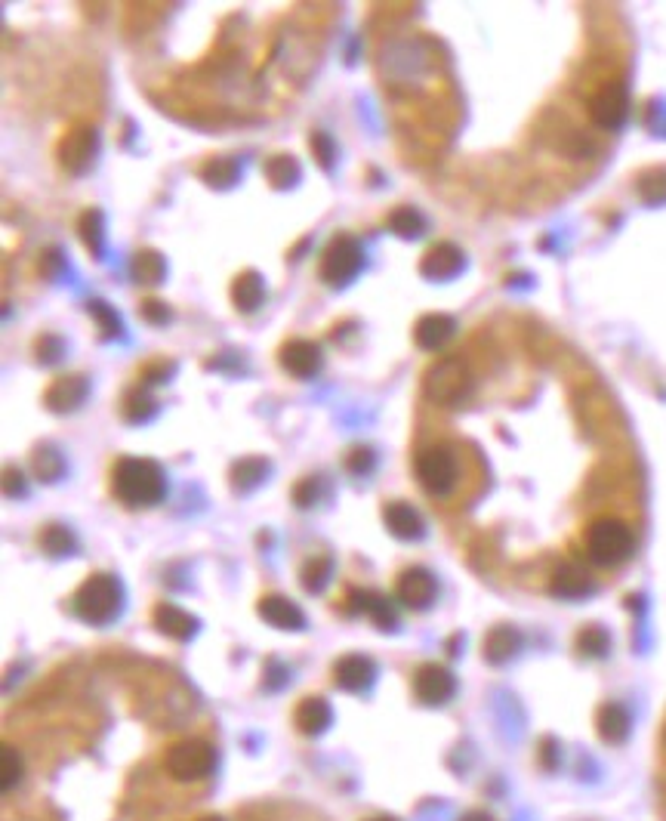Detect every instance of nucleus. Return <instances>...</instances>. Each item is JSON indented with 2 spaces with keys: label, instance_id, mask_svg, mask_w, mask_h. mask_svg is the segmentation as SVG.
Segmentation results:
<instances>
[{
  "label": "nucleus",
  "instance_id": "obj_1",
  "mask_svg": "<svg viewBox=\"0 0 666 821\" xmlns=\"http://www.w3.org/2000/svg\"><path fill=\"white\" fill-rule=\"evenodd\" d=\"M111 488H115V497L124 507L145 510L167 497V476L161 463L148 457H121L115 463V473H111Z\"/></svg>",
  "mask_w": 666,
  "mask_h": 821
},
{
  "label": "nucleus",
  "instance_id": "obj_2",
  "mask_svg": "<svg viewBox=\"0 0 666 821\" xmlns=\"http://www.w3.org/2000/svg\"><path fill=\"white\" fill-rule=\"evenodd\" d=\"M124 609V587L115 575H99L87 578L78 593H74V615H78L84 624H93V627H105L111 624Z\"/></svg>",
  "mask_w": 666,
  "mask_h": 821
},
{
  "label": "nucleus",
  "instance_id": "obj_3",
  "mask_svg": "<svg viewBox=\"0 0 666 821\" xmlns=\"http://www.w3.org/2000/svg\"><path fill=\"white\" fill-rule=\"evenodd\" d=\"M633 550H636V538L633 531H629V525L620 519H596L586 531V553L602 568L623 565L633 556Z\"/></svg>",
  "mask_w": 666,
  "mask_h": 821
},
{
  "label": "nucleus",
  "instance_id": "obj_4",
  "mask_svg": "<svg viewBox=\"0 0 666 821\" xmlns=\"http://www.w3.org/2000/svg\"><path fill=\"white\" fill-rule=\"evenodd\" d=\"M364 263V244L355 235H337L321 257V278L330 288H346L352 278L361 275Z\"/></svg>",
  "mask_w": 666,
  "mask_h": 821
},
{
  "label": "nucleus",
  "instance_id": "obj_5",
  "mask_svg": "<svg viewBox=\"0 0 666 821\" xmlns=\"http://www.w3.org/2000/svg\"><path fill=\"white\" fill-rule=\"evenodd\" d=\"M213 766H216V751L204 738L176 741V744H170V751L164 757V769L176 781H201L213 772Z\"/></svg>",
  "mask_w": 666,
  "mask_h": 821
},
{
  "label": "nucleus",
  "instance_id": "obj_6",
  "mask_svg": "<svg viewBox=\"0 0 666 821\" xmlns=\"http://www.w3.org/2000/svg\"><path fill=\"white\" fill-rule=\"evenodd\" d=\"M426 396L438 405H460L472 392V377L460 359H441L423 377Z\"/></svg>",
  "mask_w": 666,
  "mask_h": 821
},
{
  "label": "nucleus",
  "instance_id": "obj_7",
  "mask_svg": "<svg viewBox=\"0 0 666 821\" xmlns=\"http://www.w3.org/2000/svg\"><path fill=\"white\" fill-rule=\"evenodd\" d=\"M414 473H417V482L423 485L426 494L448 497L457 485V457H454L451 448H444V445L423 448L414 460Z\"/></svg>",
  "mask_w": 666,
  "mask_h": 821
},
{
  "label": "nucleus",
  "instance_id": "obj_8",
  "mask_svg": "<svg viewBox=\"0 0 666 821\" xmlns=\"http://www.w3.org/2000/svg\"><path fill=\"white\" fill-rule=\"evenodd\" d=\"M56 155H59L62 170H68L71 176L90 173L93 164H96V155H99V133H96V127L81 124V127L68 130L62 136V142H59Z\"/></svg>",
  "mask_w": 666,
  "mask_h": 821
},
{
  "label": "nucleus",
  "instance_id": "obj_9",
  "mask_svg": "<svg viewBox=\"0 0 666 821\" xmlns=\"http://www.w3.org/2000/svg\"><path fill=\"white\" fill-rule=\"evenodd\" d=\"M629 115V90L623 81H608L589 99V118L602 130H620Z\"/></svg>",
  "mask_w": 666,
  "mask_h": 821
},
{
  "label": "nucleus",
  "instance_id": "obj_10",
  "mask_svg": "<svg viewBox=\"0 0 666 821\" xmlns=\"http://www.w3.org/2000/svg\"><path fill=\"white\" fill-rule=\"evenodd\" d=\"M395 596L398 602L404 605V609H411V612H426L432 609V602L438 599V581L429 568L423 565H411V568H404L398 581H395Z\"/></svg>",
  "mask_w": 666,
  "mask_h": 821
},
{
  "label": "nucleus",
  "instance_id": "obj_11",
  "mask_svg": "<svg viewBox=\"0 0 666 821\" xmlns=\"http://www.w3.org/2000/svg\"><path fill=\"white\" fill-rule=\"evenodd\" d=\"M457 692V680L454 673L444 664H423L414 673V695L426 704V707H441L448 704Z\"/></svg>",
  "mask_w": 666,
  "mask_h": 821
},
{
  "label": "nucleus",
  "instance_id": "obj_12",
  "mask_svg": "<svg viewBox=\"0 0 666 821\" xmlns=\"http://www.w3.org/2000/svg\"><path fill=\"white\" fill-rule=\"evenodd\" d=\"M278 365L296 377V380H312L321 365H324V355H321V346L315 340H287L278 352Z\"/></svg>",
  "mask_w": 666,
  "mask_h": 821
},
{
  "label": "nucleus",
  "instance_id": "obj_13",
  "mask_svg": "<svg viewBox=\"0 0 666 821\" xmlns=\"http://www.w3.org/2000/svg\"><path fill=\"white\" fill-rule=\"evenodd\" d=\"M90 396V383L84 374H65V377H56L47 392H44V405L53 411V414H71L78 411Z\"/></svg>",
  "mask_w": 666,
  "mask_h": 821
},
{
  "label": "nucleus",
  "instance_id": "obj_14",
  "mask_svg": "<svg viewBox=\"0 0 666 821\" xmlns=\"http://www.w3.org/2000/svg\"><path fill=\"white\" fill-rule=\"evenodd\" d=\"M333 680L343 692L361 695L374 686L377 680V664L370 661L367 655H343L337 664H333Z\"/></svg>",
  "mask_w": 666,
  "mask_h": 821
},
{
  "label": "nucleus",
  "instance_id": "obj_15",
  "mask_svg": "<svg viewBox=\"0 0 666 821\" xmlns=\"http://www.w3.org/2000/svg\"><path fill=\"white\" fill-rule=\"evenodd\" d=\"M466 266V257L457 244L451 241H441V244H432L429 251L423 254L420 260V272L429 278V281H448L454 275H460Z\"/></svg>",
  "mask_w": 666,
  "mask_h": 821
},
{
  "label": "nucleus",
  "instance_id": "obj_16",
  "mask_svg": "<svg viewBox=\"0 0 666 821\" xmlns=\"http://www.w3.org/2000/svg\"><path fill=\"white\" fill-rule=\"evenodd\" d=\"M256 612H259V618H263V621H266L269 627H275V630H290V633H296V630H303V627H306V615H303L300 605L290 602L287 596H278V593L259 599Z\"/></svg>",
  "mask_w": 666,
  "mask_h": 821
},
{
  "label": "nucleus",
  "instance_id": "obj_17",
  "mask_svg": "<svg viewBox=\"0 0 666 821\" xmlns=\"http://www.w3.org/2000/svg\"><path fill=\"white\" fill-rule=\"evenodd\" d=\"M383 522L389 528L392 538L398 541H420L423 534H426V522L423 516L411 507V504H404V501H395L383 510Z\"/></svg>",
  "mask_w": 666,
  "mask_h": 821
},
{
  "label": "nucleus",
  "instance_id": "obj_18",
  "mask_svg": "<svg viewBox=\"0 0 666 821\" xmlns=\"http://www.w3.org/2000/svg\"><path fill=\"white\" fill-rule=\"evenodd\" d=\"M352 609L358 615H367L380 630L392 633L398 627V612H395L392 599L383 596V593H377V590H358V593H352Z\"/></svg>",
  "mask_w": 666,
  "mask_h": 821
},
{
  "label": "nucleus",
  "instance_id": "obj_19",
  "mask_svg": "<svg viewBox=\"0 0 666 821\" xmlns=\"http://www.w3.org/2000/svg\"><path fill=\"white\" fill-rule=\"evenodd\" d=\"M293 723H296V729H300L303 735L315 738V735H321V732L330 729V723H333V707H330L324 698L309 695V698H303L300 704H296V710H293Z\"/></svg>",
  "mask_w": 666,
  "mask_h": 821
},
{
  "label": "nucleus",
  "instance_id": "obj_20",
  "mask_svg": "<svg viewBox=\"0 0 666 821\" xmlns=\"http://www.w3.org/2000/svg\"><path fill=\"white\" fill-rule=\"evenodd\" d=\"M155 627L176 639V642H189L195 633H198V618L192 612L179 609V605H170V602H161L155 609Z\"/></svg>",
  "mask_w": 666,
  "mask_h": 821
},
{
  "label": "nucleus",
  "instance_id": "obj_21",
  "mask_svg": "<svg viewBox=\"0 0 666 821\" xmlns=\"http://www.w3.org/2000/svg\"><path fill=\"white\" fill-rule=\"evenodd\" d=\"M457 334V321L451 315H441V312H432V315H423L414 328V340L420 349L426 352H435L448 343L451 337Z\"/></svg>",
  "mask_w": 666,
  "mask_h": 821
},
{
  "label": "nucleus",
  "instance_id": "obj_22",
  "mask_svg": "<svg viewBox=\"0 0 666 821\" xmlns=\"http://www.w3.org/2000/svg\"><path fill=\"white\" fill-rule=\"evenodd\" d=\"M629 729H633V717L629 710L617 701H608L599 707L596 713V732L605 744H623L629 738Z\"/></svg>",
  "mask_w": 666,
  "mask_h": 821
},
{
  "label": "nucleus",
  "instance_id": "obj_23",
  "mask_svg": "<svg viewBox=\"0 0 666 821\" xmlns=\"http://www.w3.org/2000/svg\"><path fill=\"white\" fill-rule=\"evenodd\" d=\"M549 590H552V596H559V599H583V596L592 593V578L586 575V568H580L574 562H565V565L555 568Z\"/></svg>",
  "mask_w": 666,
  "mask_h": 821
},
{
  "label": "nucleus",
  "instance_id": "obj_24",
  "mask_svg": "<svg viewBox=\"0 0 666 821\" xmlns=\"http://www.w3.org/2000/svg\"><path fill=\"white\" fill-rule=\"evenodd\" d=\"M266 303V284H263V275L247 269L241 272L235 281H232V306L244 315L256 312L259 306Z\"/></svg>",
  "mask_w": 666,
  "mask_h": 821
},
{
  "label": "nucleus",
  "instance_id": "obj_25",
  "mask_svg": "<svg viewBox=\"0 0 666 821\" xmlns=\"http://www.w3.org/2000/svg\"><path fill=\"white\" fill-rule=\"evenodd\" d=\"M518 649H522V633L509 624H497L485 636V661L488 664H506L518 655Z\"/></svg>",
  "mask_w": 666,
  "mask_h": 821
},
{
  "label": "nucleus",
  "instance_id": "obj_26",
  "mask_svg": "<svg viewBox=\"0 0 666 821\" xmlns=\"http://www.w3.org/2000/svg\"><path fill=\"white\" fill-rule=\"evenodd\" d=\"M269 470H272V467H269V460H266V457H244V460L235 463L232 473H229L232 488L241 491V494H247V491H253L256 485H263V482H266Z\"/></svg>",
  "mask_w": 666,
  "mask_h": 821
},
{
  "label": "nucleus",
  "instance_id": "obj_27",
  "mask_svg": "<svg viewBox=\"0 0 666 821\" xmlns=\"http://www.w3.org/2000/svg\"><path fill=\"white\" fill-rule=\"evenodd\" d=\"M238 176H241V167L229 155H216L201 167V180L213 189H232L238 183Z\"/></svg>",
  "mask_w": 666,
  "mask_h": 821
},
{
  "label": "nucleus",
  "instance_id": "obj_28",
  "mask_svg": "<svg viewBox=\"0 0 666 821\" xmlns=\"http://www.w3.org/2000/svg\"><path fill=\"white\" fill-rule=\"evenodd\" d=\"M31 467H34V476L47 485L65 476V460L53 445H37L31 454Z\"/></svg>",
  "mask_w": 666,
  "mask_h": 821
},
{
  "label": "nucleus",
  "instance_id": "obj_29",
  "mask_svg": "<svg viewBox=\"0 0 666 821\" xmlns=\"http://www.w3.org/2000/svg\"><path fill=\"white\" fill-rule=\"evenodd\" d=\"M389 229L398 235V238H407V241H414L426 232V217L417 210V207H395L389 213Z\"/></svg>",
  "mask_w": 666,
  "mask_h": 821
},
{
  "label": "nucleus",
  "instance_id": "obj_30",
  "mask_svg": "<svg viewBox=\"0 0 666 821\" xmlns=\"http://www.w3.org/2000/svg\"><path fill=\"white\" fill-rule=\"evenodd\" d=\"M78 235L87 244V251L93 254V260H102L105 254V220L99 210H87L81 223H78Z\"/></svg>",
  "mask_w": 666,
  "mask_h": 821
},
{
  "label": "nucleus",
  "instance_id": "obj_31",
  "mask_svg": "<svg viewBox=\"0 0 666 821\" xmlns=\"http://www.w3.org/2000/svg\"><path fill=\"white\" fill-rule=\"evenodd\" d=\"M130 272L139 284H158L167 275V263L158 251H139L130 263Z\"/></svg>",
  "mask_w": 666,
  "mask_h": 821
},
{
  "label": "nucleus",
  "instance_id": "obj_32",
  "mask_svg": "<svg viewBox=\"0 0 666 821\" xmlns=\"http://www.w3.org/2000/svg\"><path fill=\"white\" fill-rule=\"evenodd\" d=\"M266 180L272 183V189H293L300 180V164L293 155H275L266 161Z\"/></svg>",
  "mask_w": 666,
  "mask_h": 821
},
{
  "label": "nucleus",
  "instance_id": "obj_33",
  "mask_svg": "<svg viewBox=\"0 0 666 821\" xmlns=\"http://www.w3.org/2000/svg\"><path fill=\"white\" fill-rule=\"evenodd\" d=\"M611 649V636L605 627L599 624H589L577 633V652L586 655V658H605Z\"/></svg>",
  "mask_w": 666,
  "mask_h": 821
},
{
  "label": "nucleus",
  "instance_id": "obj_34",
  "mask_svg": "<svg viewBox=\"0 0 666 821\" xmlns=\"http://www.w3.org/2000/svg\"><path fill=\"white\" fill-rule=\"evenodd\" d=\"M0 791L4 794H13L19 788V781H22V757L13 744H4L0 747Z\"/></svg>",
  "mask_w": 666,
  "mask_h": 821
},
{
  "label": "nucleus",
  "instance_id": "obj_35",
  "mask_svg": "<svg viewBox=\"0 0 666 821\" xmlns=\"http://www.w3.org/2000/svg\"><path fill=\"white\" fill-rule=\"evenodd\" d=\"M41 547L47 556H71L78 541H74V534L65 525H47L41 531Z\"/></svg>",
  "mask_w": 666,
  "mask_h": 821
},
{
  "label": "nucleus",
  "instance_id": "obj_36",
  "mask_svg": "<svg viewBox=\"0 0 666 821\" xmlns=\"http://www.w3.org/2000/svg\"><path fill=\"white\" fill-rule=\"evenodd\" d=\"M330 575H333V559H330V556H318V559H309V562L303 565V578H300V584H303L306 593H321V590L327 587Z\"/></svg>",
  "mask_w": 666,
  "mask_h": 821
},
{
  "label": "nucleus",
  "instance_id": "obj_37",
  "mask_svg": "<svg viewBox=\"0 0 666 821\" xmlns=\"http://www.w3.org/2000/svg\"><path fill=\"white\" fill-rule=\"evenodd\" d=\"M324 494H327V482L321 476H306L293 485V504L300 510H312L318 507V501H324Z\"/></svg>",
  "mask_w": 666,
  "mask_h": 821
},
{
  "label": "nucleus",
  "instance_id": "obj_38",
  "mask_svg": "<svg viewBox=\"0 0 666 821\" xmlns=\"http://www.w3.org/2000/svg\"><path fill=\"white\" fill-rule=\"evenodd\" d=\"M155 414H158V402L148 396L145 389H136L124 399V417L130 423H145V420H152Z\"/></svg>",
  "mask_w": 666,
  "mask_h": 821
},
{
  "label": "nucleus",
  "instance_id": "obj_39",
  "mask_svg": "<svg viewBox=\"0 0 666 821\" xmlns=\"http://www.w3.org/2000/svg\"><path fill=\"white\" fill-rule=\"evenodd\" d=\"M87 309H90V315L99 321V334H102V340H118V337L124 334L121 318H118V312L111 309V306H105L102 300H90Z\"/></svg>",
  "mask_w": 666,
  "mask_h": 821
},
{
  "label": "nucleus",
  "instance_id": "obj_40",
  "mask_svg": "<svg viewBox=\"0 0 666 821\" xmlns=\"http://www.w3.org/2000/svg\"><path fill=\"white\" fill-rule=\"evenodd\" d=\"M639 195H642L648 204H663V201H666V173H663V170L645 173L642 180H639Z\"/></svg>",
  "mask_w": 666,
  "mask_h": 821
},
{
  "label": "nucleus",
  "instance_id": "obj_41",
  "mask_svg": "<svg viewBox=\"0 0 666 821\" xmlns=\"http://www.w3.org/2000/svg\"><path fill=\"white\" fill-rule=\"evenodd\" d=\"M312 152H315V161L321 164L324 173H330L333 164H337V146H333V139L324 130L312 133Z\"/></svg>",
  "mask_w": 666,
  "mask_h": 821
},
{
  "label": "nucleus",
  "instance_id": "obj_42",
  "mask_svg": "<svg viewBox=\"0 0 666 821\" xmlns=\"http://www.w3.org/2000/svg\"><path fill=\"white\" fill-rule=\"evenodd\" d=\"M374 463H377V454L370 451L367 445H355L346 457V470L352 476H367L370 470H374Z\"/></svg>",
  "mask_w": 666,
  "mask_h": 821
},
{
  "label": "nucleus",
  "instance_id": "obj_43",
  "mask_svg": "<svg viewBox=\"0 0 666 821\" xmlns=\"http://www.w3.org/2000/svg\"><path fill=\"white\" fill-rule=\"evenodd\" d=\"M62 349H65V343L59 337H41L34 343V355H37V362L41 365H53L62 355Z\"/></svg>",
  "mask_w": 666,
  "mask_h": 821
},
{
  "label": "nucleus",
  "instance_id": "obj_44",
  "mask_svg": "<svg viewBox=\"0 0 666 821\" xmlns=\"http://www.w3.org/2000/svg\"><path fill=\"white\" fill-rule=\"evenodd\" d=\"M142 318L161 328V325H167V321L173 318V312H170V306L161 303V300H145V303H142Z\"/></svg>",
  "mask_w": 666,
  "mask_h": 821
},
{
  "label": "nucleus",
  "instance_id": "obj_45",
  "mask_svg": "<svg viewBox=\"0 0 666 821\" xmlns=\"http://www.w3.org/2000/svg\"><path fill=\"white\" fill-rule=\"evenodd\" d=\"M266 689H281L287 683V667H281L278 661H269L266 664Z\"/></svg>",
  "mask_w": 666,
  "mask_h": 821
},
{
  "label": "nucleus",
  "instance_id": "obj_46",
  "mask_svg": "<svg viewBox=\"0 0 666 821\" xmlns=\"http://www.w3.org/2000/svg\"><path fill=\"white\" fill-rule=\"evenodd\" d=\"M540 760H543V769H555V766H559V744H555L552 738L543 741V747H540Z\"/></svg>",
  "mask_w": 666,
  "mask_h": 821
},
{
  "label": "nucleus",
  "instance_id": "obj_47",
  "mask_svg": "<svg viewBox=\"0 0 666 821\" xmlns=\"http://www.w3.org/2000/svg\"><path fill=\"white\" fill-rule=\"evenodd\" d=\"M4 491H7L10 497H22V494H25V485H22V473H19V470H7Z\"/></svg>",
  "mask_w": 666,
  "mask_h": 821
},
{
  "label": "nucleus",
  "instance_id": "obj_48",
  "mask_svg": "<svg viewBox=\"0 0 666 821\" xmlns=\"http://www.w3.org/2000/svg\"><path fill=\"white\" fill-rule=\"evenodd\" d=\"M460 821H494V818H491L488 812H481V809H472V812H466Z\"/></svg>",
  "mask_w": 666,
  "mask_h": 821
},
{
  "label": "nucleus",
  "instance_id": "obj_49",
  "mask_svg": "<svg viewBox=\"0 0 666 821\" xmlns=\"http://www.w3.org/2000/svg\"><path fill=\"white\" fill-rule=\"evenodd\" d=\"M367 821H401V818H395V815H374V818H367Z\"/></svg>",
  "mask_w": 666,
  "mask_h": 821
},
{
  "label": "nucleus",
  "instance_id": "obj_50",
  "mask_svg": "<svg viewBox=\"0 0 666 821\" xmlns=\"http://www.w3.org/2000/svg\"><path fill=\"white\" fill-rule=\"evenodd\" d=\"M198 821H222L219 815H204V818H198Z\"/></svg>",
  "mask_w": 666,
  "mask_h": 821
}]
</instances>
